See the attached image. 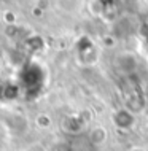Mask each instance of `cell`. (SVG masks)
<instances>
[{"label":"cell","instance_id":"1","mask_svg":"<svg viewBox=\"0 0 148 151\" xmlns=\"http://www.w3.org/2000/svg\"><path fill=\"white\" fill-rule=\"evenodd\" d=\"M113 124L121 130H131L135 124V116L131 110L120 108V110H116L115 115H113Z\"/></svg>","mask_w":148,"mask_h":151},{"label":"cell","instance_id":"2","mask_svg":"<svg viewBox=\"0 0 148 151\" xmlns=\"http://www.w3.org/2000/svg\"><path fill=\"white\" fill-rule=\"evenodd\" d=\"M116 68L121 73H126V75L132 73L135 68H137V59H135V56L129 54V52H123V54H120L116 58Z\"/></svg>","mask_w":148,"mask_h":151},{"label":"cell","instance_id":"3","mask_svg":"<svg viewBox=\"0 0 148 151\" xmlns=\"http://www.w3.org/2000/svg\"><path fill=\"white\" fill-rule=\"evenodd\" d=\"M107 138H108V132H107V129L102 127V126H96V127H92L91 132H89V140H91V143L96 145V146L104 145L107 142Z\"/></svg>","mask_w":148,"mask_h":151},{"label":"cell","instance_id":"4","mask_svg":"<svg viewBox=\"0 0 148 151\" xmlns=\"http://www.w3.org/2000/svg\"><path fill=\"white\" fill-rule=\"evenodd\" d=\"M26 151H48V150H46V146H45V145L38 143V142H35V143H30V145H29Z\"/></svg>","mask_w":148,"mask_h":151},{"label":"cell","instance_id":"5","mask_svg":"<svg viewBox=\"0 0 148 151\" xmlns=\"http://www.w3.org/2000/svg\"><path fill=\"white\" fill-rule=\"evenodd\" d=\"M127 151H147V150L142 148V146H132V148H129Z\"/></svg>","mask_w":148,"mask_h":151}]
</instances>
